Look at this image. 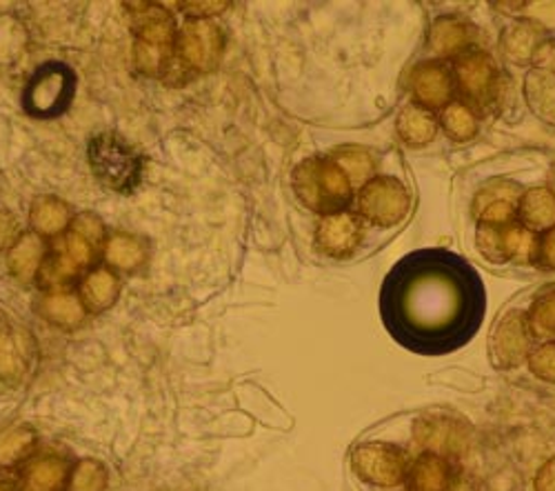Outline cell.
<instances>
[{
  "mask_svg": "<svg viewBox=\"0 0 555 491\" xmlns=\"http://www.w3.org/2000/svg\"><path fill=\"white\" fill-rule=\"evenodd\" d=\"M485 287L472 267L449 251L404 258L383 287V314L398 340L444 351L467 340L482 316Z\"/></svg>",
  "mask_w": 555,
  "mask_h": 491,
  "instance_id": "obj_1",
  "label": "cell"
},
{
  "mask_svg": "<svg viewBox=\"0 0 555 491\" xmlns=\"http://www.w3.org/2000/svg\"><path fill=\"white\" fill-rule=\"evenodd\" d=\"M298 198L313 211L340 214L353 194V185L334 158H309L294 173Z\"/></svg>",
  "mask_w": 555,
  "mask_h": 491,
  "instance_id": "obj_2",
  "label": "cell"
},
{
  "mask_svg": "<svg viewBox=\"0 0 555 491\" xmlns=\"http://www.w3.org/2000/svg\"><path fill=\"white\" fill-rule=\"evenodd\" d=\"M135 65L150 76H163L178 40L173 21L156 5H145L135 21Z\"/></svg>",
  "mask_w": 555,
  "mask_h": 491,
  "instance_id": "obj_3",
  "label": "cell"
},
{
  "mask_svg": "<svg viewBox=\"0 0 555 491\" xmlns=\"http://www.w3.org/2000/svg\"><path fill=\"white\" fill-rule=\"evenodd\" d=\"M89 160L101 181L116 192H129L141 181V158L114 133H101L91 141Z\"/></svg>",
  "mask_w": 555,
  "mask_h": 491,
  "instance_id": "obj_4",
  "label": "cell"
},
{
  "mask_svg": "<svg viewBox=\"0 0 555 491\" xmlns=\"http://www.w3.org/2000/svg\"><path fill=\"white\" fill-rule=\"evenodd\" d=\"M472 425L449 412H431L423 414L413 423V440L423 454H436L442 458L462 456L472 444Z\"/></svg>",
  "mask_w": 555,
  "mask_h": 491,
  "instance_id": "obj_5",
  "label": "cell"
},
{
  "mask_svg": "<svg viewBox=\"0 0 555 491\" xmlns=\"http://www.w3.org/2000/svg\"><path fill=\"white\" fill-rule=\"evenodd\" d=\"M453 78L467 105L476 109L491 107L500 96L502 76L495 61L482 50H469L453 61Z\"/></svg>",
  "mask_w": 555,
  "mask_h": 491,
  "instance_id": "obj_6",
  "label": "cell"
},
{
  "mask_svg": "<svg viewBox=\"0 0 555 491\" xmlns=\"http://www.w3.org/2000/svg\"><path fill=\"white\" fill-rule=\"evenodd\" d=\"M360 216L378 228H393L411 211V194L393 176H378L358 194Z\"/></svg>",
  "mask_w": 555,
  "mask_h": 491,
  "instance_id": "obj_7",
  "label": "cell"
},
{
  "mask_svg": "<svg viewBox=\"0 0 555 491\" xmlns=\"http://www.w3.org/2000/svg\"><path fill=\"white\" fill-rule=\"evenodd\" d=\"M74 87L76 80L69 67L59 63L44 65L27 85L23 105L31 116H59L72 105Z\"/></svg>",
  "mask_w": 555,
  "mask_h": 491,
  "instance_id": "obj_8",
  "label": "cell"
},
{
  "mask_svg": "<svg viewBox=\"0 0 555 491\" xmlns=\"http://www.w3.org/2000/svg\"><path fill=\"white\" fill-rule=\"evenodd\" d=\"M353 471L369 484L393 489L406 480L409 461L400 448L387 442H364L351 454Z\"/></svg>",
  "mask_w": 555,
  "mask_h": 491,
  "instance_id": "obj_9",
  "label": "cell"
},
{
  "mask_svg": "<svg viewBox=\"0 0 555 491\" xmlns=\"http://www.w3.org/2000/svg\"><path fill=\"white\" fill-rule=\"evenodd\" d=\"M478 251L491 262H520L529 264L538 260V245L533 232L525 230L520 222H508V225H478L476 232Z\"/></svg>",
  "mask_w": 555,
  "mask_h": 491,
  "instance_id": "obj_10",
  "label": "cell"
},
{
  "mask_svg": "<svg viewBox=\"0 0 555 491\" xmlns=\"http://www.w3.org/2000/svg\"><path fill=\"white\" fill-rule=\"evenodd\" d=\"M533 351V332L529 327L527 314L522 311H508L495 325L489 340L491 363L498 370H514L529 361Z\"/></svg>",
  "mask_w": 555,
  "mask_h": 491,
  "instance_id": "obj_11",
  "label": "cell"
},
{
  "mask_svg": "<svg viewBox=\"0 0 555 491\" xmlns=\"http://www.w3.org/2000/svg\"><path fill=\"white\" fill-rule=\"evenodd\" d=\"M453 69L444 61H423L411 69L409 89L413 94V103L429 112L444 109L453 103Z\"/></svg>",
  "mask_w": 555,
  "mask_h": 491,
  "instance_id": "obj_12",
  "label": "cell"
},
{
  "mask_svg": "<svg viewBox=\"0 0 555 491\" xmlns=\"http://www.w3.org/2000/svg\"><path fill=\"white\" fill-rule=\"evenodd\" d=\"M178 54L188 67L209 72L216 67L222 50V34L216 25L196 18L178 31Z\"/></svg>",
  "mask_w": 555,
  "mask_h": 491,
  "instance_id": "obj_13",
  "label": "cell"
},
{
  "mask_svg": "<svg viewBox=\"0 0 555 491\" xmlns=\"http://www.w3.org/2000/svg\"><path fill=\"white\" fill-rule=\"evenodd\" d=\"M522 192L518 185L498 181L482 188L474 201V216L478 218V225H508V222L518 220V205Z\"/></svg>",
  "mask_w": 555,
  "mask_h": 491,
  "instance_id": "obj_14",
  "label": "cell"
},
{
  "mask_svg": "<svg viewBox=\"0 0 555 491\" xmlns=\"http://www.w3.org/2000/svg\"><path fill=\"white\" fill-rule=\"evenodd\" d=\"M362 241V222L358 216L340 211L320 220L315 230V245L332 258L349 256Z\"/></svg>",
  "mask_w": 555,
  "mask_h": 491,
  "instance_id": "obj_15",
  "label": "cell"
},
{
  "mask_svg": "<svg viewBox=\"0 0 555 491\" xmlns=\"http://www.w3.org/2000/svg\"><path fill=\"white\" fill-rule=\"evenodd\" d=\"M472 40H474V29L469 23L460 21L455 16H440L429 27L427 48L436 61H447V59L455 61L472 50Z\"/></svg>",
  "mask_w": 555,
  "mask_h": 491,
  "instance_id": "obj_16",
  "label": "cell"
},
{
  "mask_svg": "<svg viewBox=\"0 0 555 491\" xmlns=\"http://www.w3.org/2000/svg\"><path fill=\"white\" fill-rule=\"evenodd\" d=\"M544 40L546 36L540 23L525 18V21L512 23L502 31L500 48L506 61H512L516 65H527L535 61V54L542 48Z\"/></svg>",
  "mask_w": 555,
  "mask_h": 491,
  "instance_id": "obj_17",
  "label": "cell"
},
{
  "mask_svg": "<svg viewBox=\"0 0 555 491\" xmlns=\"http://www.w3.org/2000/svg\"><path fill=\"white\" fill-rule=\"evenodd\" d=\"M518 222L533 234L555 230V192L551 188L527 190L518 205Z\"/></svg>",
  "mask_w": 555,
  "mask_h": 491,
  "instance_id": "obj_18",
  "label": "cell"
},
{
  "mask_svg": "<svg viewBox=\"0 0 555 491\" xmlns=\"http://www.w3.org/2000/svg\"><path fill=\"white\" fill-rule=\"evenodd\" d=\"M453 471L447 458L436 454H421L409 467V491H449Z\"/></svg>",
  "mask_w": 555,
  "mask_h": 491,
  "instance_id": "obj_19",
  "label": "cell"
},
{
  "mask_svg": "<svg viewBox=\"0 0 555 491\" xmlns=\"http://www.w3.org/2000/svg\"><path fill=\"white\" fill-rule=\"evenodd\" d=\"M438 125L440 120L434 116V112L421 107V105H406L400 116H398V133L400 139L409 145V147H425L429 145L436 133H438Z\"/></svg>",
  "mask_w": 555,
  "mask_h": 491,
  "instance_id": "obj_20",
  "label": "cell"
},
{
  "mask_svg": "<svg viewBox=\"0 0 555 491\" xmlns=\"http://www.w3.org/2000/svg\"><path fill=\"white\" fill-rule=\"evenodd\" d=\"M525 101L542 122L555 125V74L531 69L525 78Z\"/></svg>",
  "mask_w": 555,
  "mask_h": 491,
  "instance_id": "obj_21",
  "label": "cell"
},
{
  "mask_svg": "<svg viewBox=\"0 0 555 491\" xmlns=\"http://www.w3.org/2000/svg\"><path fill=\"white\" fill-rule=\"evenodd\" d=\"M27 345L18 332L0 330V380L16 383L27 372Z\"/></svg>",
  "mask_w": 555,
  "mask_h": 491,
  "instance_id": "obj_22",
  "label": "cell"
},
{
  "mask_svg": "<svg viewBox=\"0 0 555 491\" xmlns=\"http://www.w3.org/2000/svg\"><path fill=\"white\" fill-rule=\"evenodd\" d=\"M67 480V465L56 456L40 458L25 469L21 491H61Z\"/></svg>",
  "mask_w": 555,
  "mask_h": 491,
  "instance_id": "obj_23",
  "label": "cell"
},
{
  "mask_svg": "<svg viewBox=\"0 0 555 491\" xmlns=\"http://www.w3.org/2000/svg\"><path fill=\"white\" fill-rule=\"evenodd\" d=\"M118 298V279L112 272L89 274L80 285V302L87 311H105Z\"/></svg>",
  "mask_w": 555,
  "mask_h": 491,
  "instance_id": "obj_24",
  "label": "cell"
},
{
  "mask_svg": "<svg viewBox=\"0 0 555 491\" xmlns=\"http://www.w3.org/2000/svg\"><path fill=\"white\" fill-rule=\"evenodd\" d=\"M440 125L444 129L447 137L455 143H467L472 141L476 133H478V127H480V120H478V114L462 101H453L451 105H447L440 114Z\"/></svg>",
  "mask_w": 555,
  "mask_h": 491,
  "instance_id": "obj_25",
  "label": "cell"
},
{
  "mask_svg": "<svg viewBox=\"0 0 555 491\" xmlns=\"http://www.w3.org/2000/svg\"><path fill=\"white\" fill-rule=\"evenodd\" d=\"M42 264V243L38 236L25 234L10 251V270L14 276L29 281L40 272Z\"/></svg>",
  "mask_w": 555,
  "mask_h": 491,
  "instance_id": "obj_26",
  "label": "cell"
},
{
  "mask_svg": "<svg viewBox=\"0 0 555 491\" xmlns=\"http://www.w3.org/2000/svg\"><path fill=\"white\" fill-rule=\"evenodd\" d=\"M69 222V209L56 198H42L31 207V225L40 236H56Z\"/></svg>",
  "mask_w": 555,
  "mask_h": 491,
  "instance_id": "obj_27",
  "label": "cell"
},
{
  "mask_svg": "<svg viewBox=\"0 0 555 491\" xmlns=\"http://www.w3.org/2000/svg\"><path fill=\"white\" fill-rule=\"evenodd\" d=\"M42 314L59 327H76L85 319V307L80 298L56 292L42 300Z\"/></svg>",
  "mask_w": 555,
  "mask_h": 491,
  "instance_id": "obj_28",
  "label": "cell"
},
{
  "mask_svg": "<svg viewBox=\"0 0 555 491\" xmlns=\"http://www.w3.org/2000/svg\"><path fill=\"white\" fill-rule=\"evenodd\" d=\"M336 165L345 171V176L351 181V185H366L369 181H374V171H376V160L374 156L358 150V147H347V150H338L334 154Z\"/></svg>",
  "mask_w": 555,
  "mask_h": 491,
  "instance_id": "obj_29",
  "label": "cell"
},
{
  "mask_svg": "<svg viewBox=\"0 0 555 491\" xmlns=\"http://www.w3.org/2000/svg\"><path fill=\"white\" fill-rule=\"evenodd\" d=\"M107 258L116 267V270L133 272L145 262L147 249L141 241L129 238V236H116V238H112V243L107 247Z\"/></svg>",
  "mask_w": 555,
  "mask_h": 491,
  "instance_id": "obj_30",
  "label": "cell"
},
{
  "mask_svg": "<svg viewBox=\"0 0 555 491\" xmlns=\"http://www.w3.org/2000/svg\"><path fill=\"white\" fill-rule=\"evenodd\" d=\"M533 338H553L555 336V289L544 292L535 298L527 314Z\"/></svg>",
  "mask_w": 555,
  "mask_h": 491,
  "instance_id": "obj_31",
  "label": "cell"
},
{
  "mask_svg": "<svg viewBox=\"0 0 555 491\" xmlns=\"http://www.w3.org/2000/svg\"><path fill=\"white\" fill-rule=\"evenodd\" d=\"M107 484V471L96 461L78 463L72 476V491H103Z\"/></svg>",
  "mask_w": 555,
  "mask_h": 491,
  "instance_id": "obj_32",
  "label": "cell"
},
{
  "mask_svg": "<svg viewBox=\"0 0 555 491\" xmlns=\"http://www.w3.org/2000/svg\"><path fill=\"white\" fill-rule=\"evenodd\" d=\"M527 363L535 378L555 385V340H546L533 347Z\"/></svg>",
  "mask_w": 555,
  "mask_h": 491,
  "instance_id": "obj_33",
  "label": "cell"
},
{
  "mask_svg": "<svg viewBox=\"0 0 555 491\" xmlns=\"http://www.w3.org/2000/svg\"><path fill=\"white\" fill-rule=\"evenodd\" d=\"M34 444V436L29 431H10L0 438V463H16L23 458Z\"/></svg>",
  "mask_w": 555,
  "mask_h": 491,
  "instance_id": "obj_34",
  "label": "cell"
},
{
  "mask_svg": "<svg viewBox=\"0 0 555 491\" xmlns=\"http://www.w3.org/2000/svg\"><path fill=\"white\" fill-rule=\"evenodd\" d=\"M538 262L544 270L555 272V230L546 232L538 245Z\"/></svg>",
  "mask_w": 555,
  "mask_h": 491,
  "instance_id": "obj_35",
  "label": "cell"
},
{
  "mask_svg": "<svg viewBox=\"0 0 555 491\" xmlns=\"http://www.w3.org/2000/svg\"><path fill=\"white\" fill-rule=\"evenodd\" d=\"M18 238H21L18 222L14 220V216L0 211V247L16 245Z\"/></svg>",
  "mask_w": 555,
  "mask_h": 491,
  "instance_id": "obj_36",
  "label": "cell"
},
{
  "mask_svg": "<svg viewBox=\"0 0 555 491\" xmlns=\"http://www.w3.org/2000/svg\"><path fill=\"white\" fill-rule=\"evenodd\" d=\"M533 487H535V491H555V458L546 461L540 467Z\"/></svg>",
  "mask_w": 555,
  "mask_h": 491,
  "instance_id": "obj_37",
  "label": "cell"
},
{
  "mask_svg": "<svg viewBox=\"0 0 555 491\" xmlns=\"http://www.w3.org/2000/svg\"><path fill=\"white\" fill-rule=\"evenodd\" d=\"M540 69H546L551 74H555V40H544L542 48L538 50L535 54V61H533Z\"/></svg>",
  "mask_w": 555,
  "mask_h": 491,
  "instance_id": "obj_38",
  "label": "cell"
},
{
  "mask_svg": "<svg viewBox=\"0 0 555 491\" xmlns=\"http://www.w3.org/2000/svg\"><path fill=\"white\" fill-rule=\"evenodd\" d=\"M222 8H224V3H203V5L201 3H188V5H184V12H192L201 18V16H211V14L222 12Z\"/></svg>",
  "mask_w": 555,
  "mask_h": 491,
  "instance_id": "obj_39",
  "label": "cell"
},
{
  "mask_svg": "<svg viewBox=\"0 0 555 491\" xmlns=\"http://www.w3.org/2000/svg\"><path fill=\"white\" fill-rule=\"evenodd\" d=\"M449 491H476V484L472 482V478H469V476L460 474V476H453V478H451Z\"/></svg>",
  "mask_w": 555,
  "mask_h": 491,
  "instance_id": "obj_40",
  "label": "cell"
},
{
  "mask_svg": "<svg viewBox=\"0 0 555 491\" xmlns=\"http://www.w3.org/2000/svg\"><path fill=\"white\" fill-rule=\"evenodd\" d=\"M0 491H10V489H8V487H3V484H0Z\"/></svg>",
  "mask_w": 555,
  "mask_h": 491,
  "instance_id": "obj_41",
  "label": "cell"
},
{
  "mask_svg": "<svg viewBox=\"0 0 555 491\" xmlns=\"http://www.w3.org/2000/svg\"><path fill=\"white\" fill-rule=\"evenodd\" d=\"M553 176H555V171H553ZM551 190H553V192H555V188H551Z\"/></svg>",
  "mask_w": 555,
  "mask_h": 491,
  "instance_id": "obj_42",
  "label": "cell"
}]
</instances>
